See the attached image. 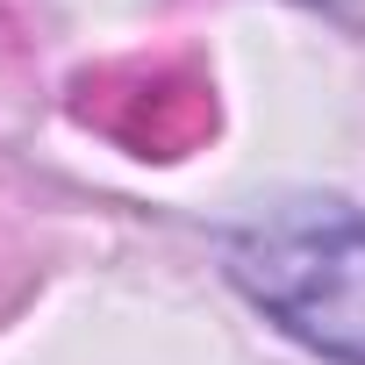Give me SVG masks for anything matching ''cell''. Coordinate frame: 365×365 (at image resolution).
<instances>
[{
    "instance_id": "1",
    "label": "cell",
    "mask_w": 365,
    "mask_h": 365,
    "mask_svg": "<svg viewBox=\"0 0 365 365\" xmlns=\"http://www.w3.org/2000/svg\"><path fill=\"white\" fill-rule=\"evenodd\" d=\"M222 272L315 358L365 365V222L351 208H272L222 237Z\"/></svg>"
}]
</instances>
